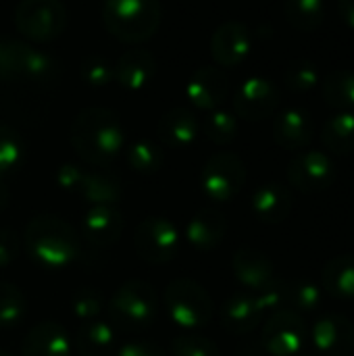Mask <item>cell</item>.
Instances as JSON below:
<instances>
[{"label": "cell", "mask_w": 354, "mask_h": 356, "mask_svg": "<svg viewBox=\"0 0 354 356\" xmlns=\"http://www.w3.org/2000/svg\"><path fill=\"white\" fill-rule=\"evenodd\" d=\"M71 146L90 165L102 167L115 161L123 146L119 117L108 108H86L71 123Z\"/></svg>", "instance_id": "1"}, {"label": "cell", "mask_w": 354, "mask_h": 356, "mask_svg": "<svg viewBox=\"0 0 354 356\" xmlns=\"http://www.w3.org/2000/svg\"><path fill=\"white\" fill-rule=\"evenodd\" d=\"M27 254L44 269L56 271L71 265L79 254L77 232L56 215L33 217L23 234Z\"/></svg>", "instance_id": "2"}, {"label": "cell", "mask_w": 354, "mask_h": 356, "mask_svg": "<svg viewBox=\"0 0 354 356\" xmlns=\"http://www.w3.org/2000/svg\"><path fill=\"white\" fill-rule=\"evenodd\" d=\"M104 27L121 42L138 44L152 38L161 25L159 0H104Z\"/></svg>", "instance_id": "3"}, {"label": "cell", "mask_w": 354, "mask_h": 356, "mask_svg": "<svg viewBox=\"0 0 354 356\" xmlns=\"http://www.w3.org/2000/svg\"><path fill=\"white\" fill-rule=\"evenodd\" d=\"M156 309H159L156 292L148 282L142 280L125 282L106 305L111 323L123 332L148 327L156 317Z\"/></svg>", "instance_id": "4"}, {"label": "cell", "mask_w": 354, "mask_h": 356, "mask_svg": "<svg viewBox=\"0 0 354 356\" xmlns=\"http://www.w3.org/2000/svg\"><path fill=\"white\" fill-rule=\"evenodd\" d=\"M163 305L171 321L186 330L204 327L215 315V302L211 294L192 280H173L165 288Z\"/></svg>", "instance_id": "5"}, {"label": "cell", "mask_w": 354, "mask_h": 356, "mask_svg": "<svg viewBox=\"0 0 354 356\" xmlns=\"http://www.w3.org/2000/svg\"><path fill=\"white\" fill-rule=\"evenodd\" d=\"M15 25L33 42H50L65 31L67 10L61 0H21Z\"/></svg>", "instance_id": "6"}, {"label": "cell", "mask_w": 354, "mask_h": 356, "mask_svg": "<svg viewBox=\"0 0 354 356\" xmlns=\"http://www.w3.org/2000/svg\"><path fill=\"white\" fill-rule=\"evenodd\" d=\"M179 229L165 217H148L138 223L134 234L136 254L150 265H165L179 252Z\"/></svg>", "instance_id": "7"}, {"label": "cell", "mask_w": 354, "mask_h": 356, "mask_svg": "<svg viewBox=\"0 0 354 356\" xmlns=\"http://www.w3.org/2000/svg\"><path fill=\"white\" fill-rule=\"evenodd\" d=\"M246 184V167L234 152L213 154L200 175L202 192L213 202H230L236 198Z\"/></svg>", "instance_id": "8"}, {"label": "cell", "mask_w": 354, "mask_h": 356, "mask_svg": "<svg viewBox=\"0 0 354 356\" xmlns=\"http://www.w3.org/2000/svg\"><path fill=\"white\" fill-rule=\"evenodd\" d=\"M309 340V325L300 313L275 311L263 325V346L271 356H300Z\"/></svg>", "instance_id": "9"}, {"label": "cell", "mask_w": 354, "mask_h": 356, "mask_svg": "<svg viewBox=\"0 0 354 356\" xmlns=\"http://www.w3.org/2000/svg\"><path fill=\"white\" fill-rule=\"evenodd\" d=\"M336 165L321 150H309L288 163V181L303 194H319L334 186Z\"/></svg>", "instance_id": "10"}, {"label": "cell", "mask_w": 354, "mask_h": 356, "mask_svg": "<svg viewBox=\"0 0 354 356\" xmlns=\"http://www.w3.org/2000/svg\"><path fill=\"white\" fill-rule=\"evenodd\" d=\"M280 106V90L265 77H248L234 94V111L244 121H263Z\"/></svg>", "instance_id": "11"}, {"label": "cell", "mask_w": 354, "mask_h": 356, "mask_svg": "<svg viewBox=\"0 0 354 356\" xmlns=\"http://www.w3.org/2000/svg\"><path fill=\"white\" fill-rule=\"evenodd\" d=\"M309 340L319 356H351L354 350V323L344 315H323L309 327Z\"/></svg>", "instance_id": "12"}, {"label": "cell", "mask_w": 354, "mask_h": 356, "mask_svg": "<svg viewBox=\"0 0 354 356\" xmlns=\"http://www.w3.org/2000/svg\"><path fill=\"white\" fill-rule=\"evenodd\" d=\"M211 54L217 67H240L250 54V31L240 21H227L211 38Z\"/></svg>", "instance_id": "13"}, {"label": "cell", "mask_w": 354, "mask_h": 356, "mask_svg": "<svg viewBox=\"0 0 354 356\" xmlns=\"http://www.w3.org/2000/svg\"><path fill=\"white\" fill-rule=\"evenodd\" d=\"M186 94L196 108L215 111L225 102V98L230 94V79L221 71V67L209 65V67L198 69L190 77V81L186 86Z\"/></svg>", "instance_id": "14"}, {"label": "cell", "mask_w": 354, "mask_h": 356, "mask_svg": "<svg viewBox=\"0 0 354 356\" xmlns=\"http://www.w3.org/2000/svg\"><path fill=\"white\" fill-rule=\"evenodd\" d=\"M83 238L96 248H108L119 242L123 234V213L117 204H94L83 215Z\"/></svg>", "instance_id": "15"}, {"label": "cell", "mask_w": 354, "mask_h": 356, "mask_svg": "<svg viewBox=\"0 0 354 356\" xmlns=\"http://www.w3.org/2000/svg\"><path fill=\"white\" fill-rule=\"evenodd\" d=\"M232 271L248 292H261L275 282V269L271 259L250 246H242L236 250L232 259Z\"/></svg>", "instance_id": "16"}, {"label": "cell", "mask_w": 354, "mask_h": 356, "mask_svg": "<svg viewBox=\"0 0 354 356\" xmlns=\"http://www.w3.org/2000/svg\"><path fill=\"white\" fill-rule=\"evenodd\" d=\"M263 307L255 292L232 294L221 307V325L234 336L250 334L263 321Z\"/></svg>", "instance_id": "17"}, {"label": "cell", "mask_w": 354, "mask_h": 356, "mask_svg": "<svg viewBox=\"0 0 354 356\" xmlns=\"http://www.w3.org/2000/svg\"><path fill=\"white\" fill-rule=\"evenodd\" d=\"M227 234V219L219 209L204 207L196 211L186 225V240L196 250H215Z\"/></svg>", "instance_id": "18"}, {"label": "cell", "mask_w": 354, "mask_h": 356, "mask_svg": "<svg viewBox=\"0 0 354 356\" xmlns=\"http://www.w3.org/2000/svg\"><path fill=\"white\" fill-rule=\"evenodd\" d=\"M313 119L303 108H286L273 121V140L284 150H303L313 140Z\"/></svg>", "instance_id": "19"}, {"label": "cell", "mask_w": 354, "mask_h": 356, "mask_svg": "<svg viewBox=\"0 0 354 356\" xmlns=\"http://www.w3.org/2000/svg\"><path fill=\"white\" fill-rule=\"evenodd\" d=\"M23 356H71L67 330L56 321H42L29 330L23 340Z\"/></svg>", "instance_id": "20"}, {"label": "cell", "mask_w": 354, "mask_h": 356, "mask_svg": "<svg viewBox=\"0 0 354 356\" xmlns=\"http://www.w3.org/2000/svg\"><path fill=\"white\" fill-rule=\"evenodd\" d=\"M250 207H252L255 217L261 219L263 223H269V225L284 223L292 213V192L284 184L269 181L257 188V192L252 194Z\"/></svg>", "instance_id": "21"}, {"label": "cell", "mask_w": 354, "mask_h": 356, "mask_svg": "<svg viewBox=\"0 0 354 356\" xmlns=\"http://www.w3.org/2000/svg\"><path fill=\"white\" fill-rule=\"evenodd\" d=\"M159 138L169 148H188L200 134V123L188 108H171L159 121Z\"/></svg>", "instance_id": "22"}, {"label": "cell", "mask_w": 354, "mask_h": 356, "mask_svg": "<svg viewBox=\"0 0 354 356\" xmlns=\"http://www.w3.org/2000/svg\"><path fill=\"white\" fill-rule=\"evenodd\" d=\"M154 56L148 50L131 48L115 65V77L125 90H142L154 77Z\"/></svg>", "instance_id": "23"}, {"label": "cell", "mask_w": 354, "mask_h": 356, "mask_svg": "<svg viewBox=\"0 0 354 356\" xmlns=\"http://www.w3.org/2000/svg\"><path fill=\"white\" fill-rule=\"evenodd\" d=\"M75 346L79 356H113L119 348L117 327L100 319L81 323L77 330Z\"/></svg>", "instance_id": "24"}, {"label": "cell", "mask_w": 354, "mask_h": 356, "mask_svg": "<svg viewBox=\"0 0 354 356\" xmlns=\"http://www.w3.org/2000/svg\"><path fill=\"white\" fill-rule=\"evenodd\" d=\"M321 286L334 298H354V254H340L328 261L321 273Z\"/></svg>", "instance_id": "25"}, {"label": "cell", "mask_w": 354, "mask_h": 356, "mask_svg": "<svg viewBox=\"0 0 354 356\" xmlns=\"http://www.w3.org/2000/svg\"><path fill=\"white\" fill-rule=\"evenodd\" d=\"M323 146L338 156L354 152V111H338L332 115L321 129Z\"/></svg>", "instance_id": "26"}, {"label": "cell", "mask_w": 354, "mask_h": 356, "mask_svg": "<svg viewBox=\"0 0 354 356\" xmlns=\"http://www.w3.org/2000/svg\"><path fill=\"white\" fill-rule=\"evenodd\" d=\"M121 194H123V186L117 175L106 173V171H92L83 175L79 196L86 202H90V207L117 204L121 200Z\"/></svg>", "instance_id": "27"}, {"label": "cell", "mask_w": 354, "mask_h": 356, "mask_svg": "<svg viewBox=\"0 0 354 356\" xmlns=\"http://www.w3.org/2000/svg\"><path fill=\"white\" fill-rule=\"evenodd\" d=\"M321 96L328 106L336 111L354 108V71L338 69L321 79Z\"/></svg>", "instance_id": "28"}, {"label": "cell", "mask_w": 354, "mask_h": 356, "mask_svg": "<svg viewBox=\"0 0 354 356\" xmlns=\"http://www.w3.org/2000/svg\"><path fill=\"white\" fill-rule=\"evenodd\" d=\"M284 13L296 31L313 33L325 21V0H286Z\"/></svg>", "instance_id": "29"}, {"label": "cell", "mask_w": 354, "mask_h": 356, "mask_svg": "<svg viewBox=\"0 0 354 356\" xmlns=\"http://www.w3.org/2000/svg\"><path fill=\"white\" fill-rule=\"evenodd\" d=\"M31 48L23 42L2 38L0 40V77L6 81H19L25 75V65Z\"/></svg>", "instance_id": "30"}, {"label": "cell", "mask_w": 354, "mask_h": 356, "mask_svg": "<svg viewBox=\"0 0 354 356\" xmlns=\"http://www.w3.org/2000/svg\"><path fill=\"white\" fill-rule=\"evenodd\" d=\"M284 292H286V309L296 311V313L315 311L321 307V300H323L321 288L307 280L284 282Z\"/></svg>", "instance_id": "31"}, {"label": "cell", "mask_w": 354, "mask_h": 356, "mask_svg": "<svg viewBox=\"0 0 354 356\" xmlns=\"http://www.w3.org/2000/svg\"><path fill=\"white\" fill-rule=\"evenodd\" d=\"M27 313L25 294L10 282H0V327H15Z\"/></svg>", "instance_id": "32"}, {"label": "cell", "mask_w": 354, "mask_h": 356, "mask_svg": "<svg viewBox=\"0 0 354 356\" xmlns=\"http://www.w3.org/2000/svg\"><path fill=\"white\" fill-rule=\"evenodd\" d=\"M127 161L134 171H138L142 175H154L161 171L165 154L159 144H154L150 140H140V142L131 144V148L127 152Z\"/></svg>", "instance_id": "33"}, {"label": "cell", "mask_w": 354, "mask_h": 356, "mask_svg": "<svg viewBox=\"0 0 354 356\" xmlns=\"http://www.w3.org/2000/svg\"><path fill=\"white\" fill-rule=\"evenodd\" d=\"M23 156H25V146L21 136L10 127L0 125V179L13 175L21 167Z\"/></svg>", "instance_id": "34"}, {"label": "cell", "mask_w": 354, "mask_h": 356, "mask_svg": "<svg viewBox=\"0 0 354 356\" xmlns=\"http://www.w3.org/2000/svg\"><path fill=\"white\" fill-rule=\"evenodd\" d=\"M204 136L217 144V146H227L236 140L238 136V119L236 115L227 111H211V115L204 119Z\"/></svg>", "instance_id": "35"}, {"label": "cell", "mask_w": 354, "mask_h": 356, "mask_svg": "<svg viewBox=\"0 0 354 356\" xmlns=\"http://www.w3.org/2000/svg\"><path fill=\"white\" fill-rule=\"evenodd\" d=\"M106 309L104 294L96 288H81L71 298V313L77 321L88 323L98 319V315Z\"/></svg>", "instance_id": "36"}, {"label": "cell", "mask_w": 354, "mask_h": 356, "mask_svg": "<svg viewBox=\"0 0 354 356\" xmlns=\"http://www.w3.org/2000/svg\"><path fill=\"white\" fill-rule=\"evenodd\" d=\"M286 83L294 92H309L321 83V75L311 60H296L286 71Z\"/></svg>", "instance_id": "37"}, {"label": "cell", "mask_w": 354, "mask_h": 356, "mask_svg": "<svg viewBox=\"0 0 354 356\" xmlns=\"http://www.w3.org/2000/svg\"><path fill=\"white\" fill-rule=\"evenodd\" d=\"M171 356H219V346L202 336H177L171 342Z\"/></svg>", "instance_id": "38"}, {"label": "cell", "mask_w": 354, "mask_h": 356, "mask_svg": "<svg viewBox=\"0 0 354 356\" xmlns=\"http://www.w3.org/2000/svg\"><path fill=\"white\" fill-rule=\"evenodd\" d=\"M81 75L92 86H106L113 79L115 71L106 63V58H102V56H90L81 65Z\"/></svg>", "instance_id": "39"}, {"label": "cell", "mask_w": 354, "mask_h": 356, "mask_svg": "<svg viewBox=\"0 0 354 356\" xmlns=\"http://www.w3.org/2000/svg\"><path fill=\"white\" fill-rule=\"evenodd\" d=\"M83 175H86V171L79 169L77 165L63 163V165L56 169V173H54V181H56V186H58L63 192L79 194L81 184H83Z\"/></svg>", "instance_id": "40"}, {"label": "cell", "mask_w": 354, "mask_h": 356, "mask_svg": "<svg viewBox=\"0 0 354 356\" xmlns=\"http://www.w3.org/2000/svg\"><path fill=\"white\" fill-rule=\"evenodd\" d=\"M21 238L15 229L10 227H0V269L8 267L10 263H15V259L19 257L21 250Z\"/></svg>", "instance_id": "41"}, {"label": "cell", "mask_w": 354, "mask_h": 356, "mask_svg": "<svg viewBox=\"0 0 354 356\" xmlns=\"http://www.w3.org/2000/svg\"><path fill=\"white\" fill-rule=\"evenodd\" d=\"M113 356H167L156 344H150V342H142V340H136V342H127L123 346L117 348V353Z\"/></svg>", "instance_id": "42"}, {"label": "cell", "mask_w": 354, "mask_h": 356, "mask_svg": "<svg viewBox=\"0 0 354 356\" xmlns=\"http://www.w3.org/2000/svg\"><path fill=\"white\" fill-rule=\"evenodd\" d=\"M338 13L342 21L354 29V0H338Z\"/></svg>", "instance_id": "43"}, {"label": "cell", "mask_w": 354, "mask_h": 356, "mask_svg": "<svg viewBox=\"0 0 354 356\" xmlns=\"http://www.w3.org/2000/svg\"><path fill=\"white\" fill-rule=\"evenodd\" d=\"M8 204H10V190H8L6 181H4V179H0V213H2V211H6V209H8Z\"/></svg>", "instance_id": "44"}, {"label": "cell", "mask_w": 354, "mask_h": 356, "mask_svg": "<svg viewBox=\"0 0 354 356\" xmlns=\"http://www.w3.org/2000/svg\"><path fill=\"white\" fill-rule=\"evenodd\" d=\"M0 356H10L8 353H0Z\"/></svg>", "instance_id": "45"}, {"label": "cell", "mask_w": 354, "mask_h": 356, "mask_svg": "<svg viewBox=\"0 0 354 356\" xmlns=\"http://www.w3.org/2000/svg\"><path fill=\"white\" fill-rule=\"evenodd\" d=\"M300 356H311V355H300Z\"/></svg>", "instance_id": "46"}]
</instances>
